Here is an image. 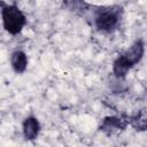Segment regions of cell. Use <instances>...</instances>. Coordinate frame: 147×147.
Masks as SVG:
<instances>
[{"mask_svg": "<svg viewBox=\"0 0 147 147\" xmlns=\"http://www.w3.org/2000/svg\"><path fill=\"white\" fill-rule=\"evenodd\" d=\"M100 127L102 131L111 133V132L122 127V121L119 118H116V117H107V118H105V121L102 122Z\"/></svg>", "mask_w": 147, "mask_h": 147, "instance_id": "8992f818", "label": "cell"}, {"mask_svg": "<svg viewBox=\"0 0 147 147\" xmlns=\"http://www.w3.org/2000/svg\"><path fill=\"white\" fill-rule=\"evenodd\" d=\"M121 10L115 7L100 8L94 16V24L102 32H113L119 24Z\"/></svg>", "mask_w": 147, "mask_h": 147, "instance_id": "3957f363", "label": "cell"}, {"mask_svg": "<svg viewBox=\"0 0 147 147\" xmlns=\"http://www.w3.org/2000/svg\"><path fill=\"white\" fill-rule=\"evenodd\" d=\"M26 23L24 14L14 5L3 6L2 8V24L6 31L10 34H17L22 31Z\"/></svg>", "mask_w": 147, "mask_h": 147, "instance_id": "7a4b0ae2", "label": "cell"}, {"mask_svg": "<svg viewBox=\"0 0 147 147\" xmlns=\"http://www.w3.org/2000/svg\"><path fill=\"white\" fill-rule=\"evenodd\" d=\"M10 63L13 69L15 70V72L17 74H22L25 71L26 67H28V57L26 54L22 51H16L11 54L10 57Z\"/></svg>", "mask_w": 147, "mask_h": 147, "instance_id": "5b68a950", "label": "cell"}, {"mask_svg": "<svg viewBox=\"0 0 147 147\" xmlns=\"http://www.w3.org/2000/svg\"><path fill=\"white\" fill-rule=\"evenodd\" d=\"M40 131V124L38 119L33 116H29L24 119L23 122V134L25 139L28 140H33L38 137Z\"/></svg>", "mask_w": 147, "mask_h": 147, "instance_id": "277c9868", "label": "cell"}, {"mask_svg": "<svg viewBox=\"0 0 147 147\" xmlns=\"http://www.w3.org/2000/svg\"><path fill=\"white\" fill-rule=\"evenodd\" d=\"M145 47L141 40L134 41L124 53H122L114 62L113 71L117 78H124L129 70L134 67L144 56Z\"/></svg>", "mask_w": 147, "mask_h": 147, "instance_id": "6da1fadb", "label": "cell"}]
</instances>
